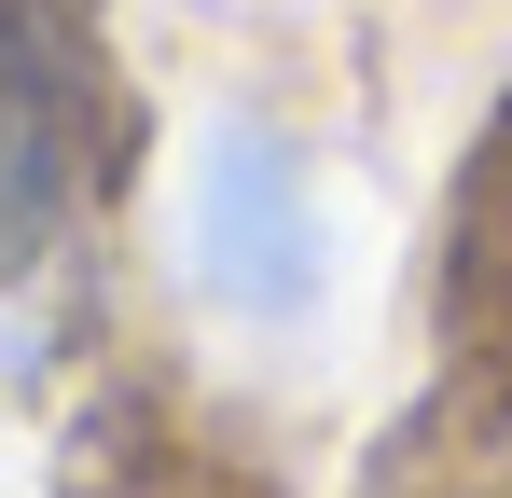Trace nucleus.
I'll list each match as a JSON object with an SVG mask.
<instances>
[{"label": "nucleus", "instance_id": "obj_1", "mask_svg": "<svg viewBox=\"0 0 512 498\" xmlns=\"http://www.w3.org/2000/svg\"><path fill=\"white\" fill-rule=\"evenodd\" d=\"M194 277L222 291V305H305V277H319V236H305V166L277 153L263 125H222L208 166H194Z\"/></svg>", "mask_w": 512, "mask_h": 498}, {"label": "nucleus", "instance_id": "obj_2", "mask_svg": "<svg viewBox=\"0 0 512 498\" xmlns=\"http://www.w3.org/2000/svg\"><path fill=\"white\" fill-rule=\"evenodd\" d=\"M70 180H84V111H70V42L0 0V277H28L42 236L70 222Z\"/></svg>", "mask_w": 512, "mask_h": 498}]
</instances>
